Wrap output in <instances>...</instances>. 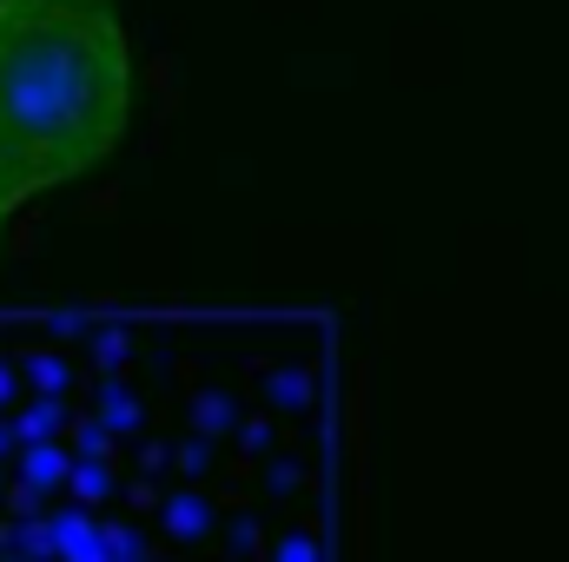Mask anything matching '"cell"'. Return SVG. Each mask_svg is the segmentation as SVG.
<instances>
[{"label":"cell","mask_w":569,"mask_h":562,"mask_svg":"<svg viewBox=\"0 0 569 562\" xmlns=\"http://www.w3.org/2000/svg\"><path fill=\"white\" fill-rule=\"evenodd\" d=\"M127 133V33L100 0L0 7V212L100 165Z\"/></svg>","instance_id":"obj_1"},{"label":"cell","mask_w":569,"mask_h":562,"mask_svg":"<svg viewBox=\"0 0 569 562\" xmlns=\"http://www.w3.org/2000/svg\"><path fill=\"white\" fill-rule=\"evenodd\" d=\"M27 476H33V483H53V476H67V456H60L53 443H33V450H27Z\"/></svg>","instance_id":"obj_2"},{"label":"cell","mask_w":569,"mask_h":562,"mask_svg":"<svg viewBox=\"0 0 569 562\" xmlns=\"http://www.w3.org/2000/svg\"><path fill=\"white\" fill-rule=\"evenodd\" d=\"M33 378H40V384L53 391V384H60V364H53V358H33Z\"/></svg>","instance_id":"obj_5"},{"label":"cell","mask_w":569,"mask_h":562,"mask_svg":"<svg viewBox=\"0 0 569 562\" xmlns=\"http://www.w3.org/2000/svg\"><path fill=\"white\" fill-rule=\"evenodd\" d=\"M53 423H60V404H47V411H33V418H27V436H40V430H53Z\"/></svg>","instance_id":"obj_4"},{"label":"cell","mask_w":569,"mask_h":562,"mask_svg":"<svg viewBox=\"0 0 569 562\" xmlns=\"http://www.w3.org/2000/svg\"><path fill=\"white\" fill-rule=\"evenodd\" d=\"M172 530H179V536H199V530H206V516H199V503H192V496H179V503H172Z\"/></svg>","instance_id":"obj_3"},{"label":"cell","mask_w":569,"mask_h":562,"mask_svg":"<svg viewBox=\"0 0 569 562\" xmlns=\"http://www.w3.org/2000/svg\"><path fill=\"white\" fill-rule=\"evenodd\" d=\"M0 7H7V0H0Z\"/></svg>","instance_id":"obj_6"}]
</instances>
